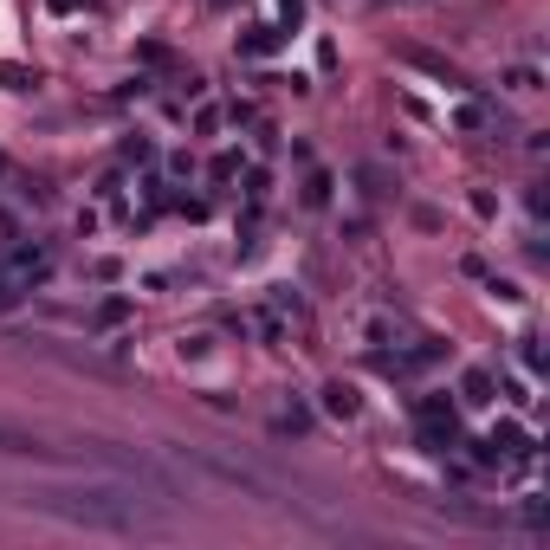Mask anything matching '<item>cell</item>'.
Here are the masks:
<instances>
[{
	"mask_svg": "<svg viewBox=\"0 0 550 550\" xmlns=\"http://www.w3.org/2000/svg\"><path fill=\"white\" fill-rule=\"evenodd\" d=\"M26 505H39V512H59V518H72V525H104V531H130L136 518H143L136 492H123V486H65V492H26Z\"/></svg>",
	"mask_w": 550,
	"mask_h": 550,
	"instance_id": "1",
	"label": "cell"
},
{
	"mask_svg": "<svg viewBox=\"0 0 550 550\" xmlns=\"http://www.w3.org/2000/svg\"><path fill=\"white\" fill-rule=\"evenodd\" d=\"M324 408H330V415H356V389L330 382V389H324Z\"/></svg>",
	"mask_w": 550,
	"mask_h": 550,
	"instance_id": "2",
	"label": "cell"
}]
</instances>
